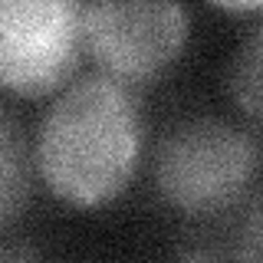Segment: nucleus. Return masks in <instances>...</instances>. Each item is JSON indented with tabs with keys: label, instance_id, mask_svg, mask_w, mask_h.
I'll return each mask as SVG.
<instances>
[{
	"label": "nucleus",
	"instance_id": "1",
	"mask_svg": "<svg viewBox=\"0 0 263 263\" xmlns=\"http://www.w3.org/2000/svg\"><path fill=\"white\" fill-rule=\"evenodd\" d=\"M145 148V119L135 89L102 72L72 76L36 128L43 184L72 208H99L132 184Z\"/></svg>",
	"mask_w": 263,
	"mask_h": 263
},
{
	"label": "nucleus",
	"instance_id": "2",
	"mask_svg": "<svg viewBox=\"0 0 263 263\" xmlns=\"http://www.w3.org/2000/svg\"><path fill=\"white\" fill-rule=\"evenodd\" d=\"M263 171V152L247 128L217 115L181 119L155 148V191L184 217H214L240 204Z\"/></svg>",
	"mask_w": 263,
	"mask_h": 263
},
{
	"label": "nucleus",
	"instance_id": "3",
	"mask_svg": "<svg viewBox=\"0 0 263 263\" xmlns=\"http://www.w3.org/2000/svg\"><path fill=\"white\" fill-rule=\"evenodd\" d=\"M187 10L181 4H79V40L102 76L135 89L158 79L187 43Z\"/></svg>",
	"mask_w": 263,
	"mask_h": 263
},
{
	"label": "nucleus",
	"instance_id": "4",
	"mask_svg": "<svg viewBox=\"0 0 263 263\" xmlns=\"http://www.w3.org/2000/svg\"><path fill=\"white\" fill-rule=\"evenodd\" d=\"M79 4L0 0V92H60L79 66Z\"/></svg>",
	"mask_w": 263,
	"mask_h": 263
},
{
	"label": "nucleus",
	"instance_id": "5",
	"mask_svg": "<svg viewBox=\"0 0 263 263\" xmlns=\"http://www.w3.org/2000/svg\"><path fill=\"white\" fill-rule=\"evenodd\" d=\"M30 191H33V155L16 119L0 109V227L13 224L27 211Z\"/></svg>",
	"mask_w": 263,
	"mask_h": 263
},
{
	"label": "nucleus",
	"instance_id": "6",
	"mask_svg": "<svg viewBox=\"0 0 263 263\" xmlns=\"http://www.w3.org/2000/svg\"><path fill=\"white\" fill-rule=\"evenodd\" d=\"M227 89L240 112L263 128V20L253 23V30L237 46L227 69Z\"/></svg>",
	"mask_w": 263,
	"mask_h": 263
},
{
	"label": "nucleus",
	"instance_id": "7",
	"mask_svg": "<svg viewBox=\"0 0 263 263\" xmlns=\"http://www.w3.org/2000/svg\"><path fill=\"white\" fill-rule=\"evenodd\" d=\"M234 260L237 263H263V194L253 197L243 211L240 227L234 240Z\"/></svg>",
	"mask_w": 263,
	"mask_h": 263
},
{
	"label": "nucleus",
	"instance_id": "8",
	"mask_svg": "<svg viewBox=\"0 0 263 263\" xmlns=\"http://www.w3.org/2000/svg\"><path fill=\"white\" fill-rule=\"evenodd\" d=\"M0 263H43V257L23 243H0Z\"/></svg>",
	"mask_w": 263,
	"mask_h": 263
},
{
	"label": "nucleus",
	"instance_id": "9",
	"mask_svg": "<svg viewBox=\"0 0 263 263\" xmlns=\"http://www.w3.org/2000/svg\"><path fill=\"white\" fill-rule=\"evenodd\" d=\"M181 263H224V260L211 247H184L181 250Z\"/></svg>",
	"mask_w": 263,
	"mask_h": 263
}]
</instances>
